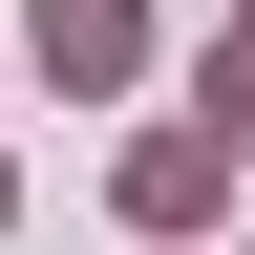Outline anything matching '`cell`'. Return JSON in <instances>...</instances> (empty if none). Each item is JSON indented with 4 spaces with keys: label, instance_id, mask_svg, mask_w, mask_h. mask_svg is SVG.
I'll return each mask as SVG.
<instances>
[{
    "label": "cell",
    "instance_id": "1",
    "mask_svg": "<svg viewBox=\"0 0 255 255\" xmlns=\"http://www.w3.org/2000/svg\"><path fill=\"white\" fill-rule=\"evenodd\" d=\"M21 43H43L64 85H128V64H149V21H128V0H43V21H21Z\"/></svg>",
    "mask_w": 255,
    "mask_h": 255
},
{
    "label": "cell",
    "instance_id": "2",
    "mask_svg": "<svg viewBox=\"0 0 255 255\" xmlns=\"http://www.w3.org/2000/svg\"><path fill=\"white\" fill-rule=\"evenodd\" d=\"M234 21H255V0H234ZM234 64H255V43H234Z\"/></svg>",
    "mask_w": 255,
    "mask_h": 255
}]
</instances>
